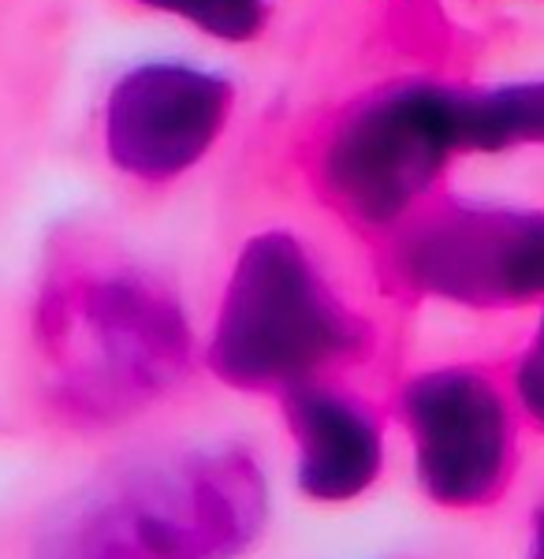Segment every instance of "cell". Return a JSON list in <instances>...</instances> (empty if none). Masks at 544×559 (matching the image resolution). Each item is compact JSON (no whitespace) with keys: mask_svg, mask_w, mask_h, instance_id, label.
<instances>
[{"mask_svg":"<svg viewBox=\"0 0 544 559\" xmlns=\"http://www.w3.org/2000/svg\"><path fill=\"white\" fill-rule=\"evenodd\" d=\"M265 519L250 455H184L97 485L60 511L34 559H235Z\"/></svg>","mask_w":544,"mask_h":559,"instance_id":"obj_1","label":"cell"},{"mask_svg":"<svg viewBox=\"0 0 544 559\" xmlns=\"http://www.w3.org/2000/svg\"><path fill=\"white\" fill-rule=\"evenodd\" d=\"M369 350V324L292 231H261L239 250L205 362L239 392H292L332 381Z\"/></svg>","mask_w":544,"mask_h":559,"instance_id":"obj_2","label":"cell"},{"mask_svg":"<svg viewBox=\"0 0 544 559\" xmlns=\"http://www.w3.org/2000/svg\"><path fill=\"white\" fill-rule=\"evenodd\" d=\"M38 329L57 403L83 421L146 407L187 373L194 347L179 302L131 269L63 273L45 292Z\"/></svg>","mask_w":544,"mask_h":559,"instance_id":"obj_3","label":"cell"},{"mask_svg":"<svg viewBox=\"0 0 544 559\" xmlns=\"http://www.w3.org/2000/svg\"><path fill=\"white\" fill-rule=\"evenodd\" d=\"M462 94L422 79L377 86L324 123L310 176L324 202L362 231H395L425 205L462 150Z\"/></svg>","mask_w":544,"mask_h":559,"instance_id":"obj_4","label":"cell"},{"mask_svg":"<svg viewBox=\"0 0 544 559\" xmlns=\"http://www.w3.org/2000/svg\"><path fill=\"white\" fill-rule=\"evenodd\" d=\"M388 273L418 295L456 302H515L544 292L541 216L422 205L388 231Z\"/></svg>","mask_w":544,"mask_h":559,"instance_id":"obj_5","label":"cell"},{"mask_svg":"<svg viewBox=\"0 0 544 559\" xmlns=\"http://www.w3.org/2000/svg\"><path fill=\"white\" fill-rule=\"evenodd\" d=\"M232 112L235 86L221 71L146 60L123 71L105 97V157L139 183H172L210 157Z\"/></svg>","mask_w":544,"mask_h":559,"instance_id":"obj_6","label":"cell"},{"mask_svg":"<svg viewBox=\"0 0 544 559\" xmlns=\"http://www.w3.org/2000/svg\"><path fill=\"white\" fill-rule=\"evenodd\" d=\"M399 414L433 500L451 508L493 500L511 455V426L488 377L474 369L422 373L399 395Z\"/></svg>","mask_w":544,"mask_h":559,"instance_id":"obj_7","label":"cell"},{"mask_svg":"<svg viewBox=\"0 0 544 559\" xmlns=\"http://www.w3.org/2000/svg\"><path fill=\"white\" fill-rule=\"evenodd\" d=\"M298 455V489L310 500H355L377 481L385 437L377 414L332 381H314L280 395Z\"/></svg>","mask_w":544,"mask_h":559,"instance_id":"obj_8","label":"cell"},{"mask_svg":"<svg viewBox=\"0 0 544 559\" xmlns=\"http://www.w3.org/2000/svg\"><path fill=\"white\" fill-rule=\"evenodd\" d=\"M459 134L462 150H500L544 139V86H511L482 97L462 94Z\"/></svg>","mask_w":544,"mask_h":559,"instance_id":"obj_9","label":"cell"},{"mask_svg":"<svg viewBox=\"0 0 544 559\" xmlns=\"http://www.w3.org/2000/svg\"><path fill=\"white\" fill-rule=\"evenodd\" d=\"M139 8L194 26L228 45H247L269 26V0H134Z\"/></svg>","mask_w":544,"mask_h":559,"instance_id":"obj_10","label":"cell"},{"mask_svg":"<svg viewBox=\"0 0 544 559\" xmlns=\"http://www.w3.org/2000/svg\"><path fill=\"white\" fill-rule=\"evenodd\" d=\"M519 388H522L525 407L544 421V329H541V340L533 344L530 358H525V366H522Z\"/></svg>","mask_w":544,"mask_h":559,"instance_id":"obj_11","label":"cell"}]
</instances>
